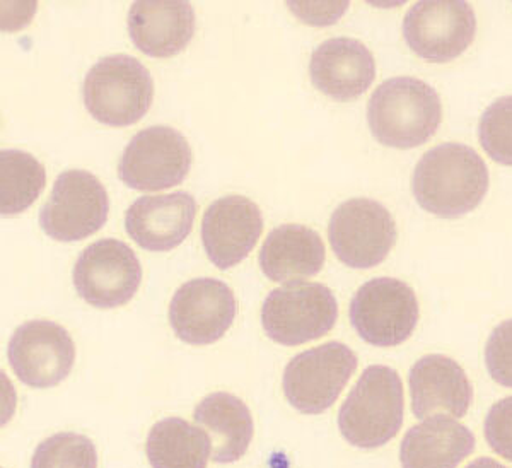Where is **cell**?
<instances>
[{"mask_svg":"<svg viewBox=\"0 0 512 468\" xmlns=\"http://www.w3.org/2000/svg\"><path fill=\"white\" fill-rule=\"evenodd\" d=\"M412 190L417 204L434 216H465L485 199L489 170L472 147L446 142L417 163Z\"/></svg>","mask_w":512,"mask_h":468,"instance_id":"6da1fadb","label":"cell"},{"mask_svg":"<svg viewBox=\"0 0 512 468\" xmlns=\"http://www.w3.org/2000/svg\"><path fill=\"white\" fill-rule=\"evenodd\" d=\"M443 105L436 89L415 77H391L376 88L367 105V123L383 146L412 149L436 134Z\"/></svg>","mask_w":512,"mask_h":468,"instance_id":"7a4b0ae2","label":"cell"},{"mask_svg":"<svg viewBox=\"0 0 512 468\" xmlns=\"http://www.w3.org/2000/svg\"><path fill=\"white\" fill-rule=\"evenodd\" d=\"M405 414L403 383L383 364L362 371L338 412V429L350 445L364 450L384 446L400 433Z\"/></svg>","mask_w":512,"mask_h":468,"instance_id":"3957f363","label":"cell"},{"mask_svg":"<svg viewBox=\"0 0 512 468\" xmlns=\"http://www.w3.org/2000/svg\"><path fill=\"white\" fill-rule=\"evenodd\" d=\"M89 115L108 127H130L144 117L154 100V81L139 60L118 53L98 60L82 86Z\"/></svg>","mask_w":512,"mask_h":468,"instance_id":"277c9868","label":"cell"},{"mask_svg":"<svg viewBox=\"0 0 512 468\" xmlns=\"http://www.w3.org/2000/svg\"><path fill=\"white\" fill-rule=\"evenodd\" d=\"M337 318L335 294L320 282H291L274 289L262 306L263 330L280 346L320 339L335 327Z\"/></svg>","mask_w":512,"mask_h":468,"instance_id":"5b68a950","label":"cell"},{"mask_svg":"<svg viewBox=\"0 0 512 468\" xmlns=\"http://www.w3.org/2000/svg\"><path fill=\"white\" fill-rule=\"evenodd\" d=\"M357 363L355 352L342 342H326L301 352L284 369V395L301 414H323L344 392Z\"/></svg>","mask_w":512,"mask_h":468,"instance_id":"8992f818","label":"cell"},{"mask_svg":"<svg viewBox=\"0 0 512 468\" xmlns=\"http://www.w3.org/2000/svg\"><path fill=\"white\" fill-rule=\"evenodd\" d=\"M414 289L393 277H378L359 287L350 301V323L364 342L395 347L414 334L419 322Z\"/></svg>","mask_w":512,"mask_h":468,"instance_id":"52a82bcc","label":"cell"},{"mask_svg":"<svg viewBox=\"0 0 512 468\" xmlns=\"http://www.w3.org/2000/svg\"><path fill=\"white\" fill-rule=\"evenodd\" d=\"M192 168V149L185 135L154 125L132 137L118 163V176L128 188L158 192L185 182Z\"/></svg>","mask_w":512,"mask_h":468,"instance_id":"ba28073f","label":"cell"},{"mask_svg":"<svg viewBox=\"0 0 512 468\" xmlns=\"http://www.w3.org/2000/svg\"><path fill=\"white\" fill-rule=\"evenodd\" d=\"M110 200L98 178L84 170L64 171L40 211V226L52 240L72 243L98 233L108 219Z\"/></svg>","mask_w":512,"mask_h":468,"instance_id":"9c48e42d","label":"cell"},{"mask_svg":"<svg viewBox=\"0 0 512 468\" xmlns=\"http://www.w3.org/2000/svg\"><path fill=\"white\" fill-rule=\"evenodd\" d=\"M328 238L342 264L350 269H373L395 246V219L376 200L350 199L330 217Z\"/></svg>","mask_w":512,"mask_h":468,"instance_id":"30bf717a","label":"cell"},{"mask_svg":"<svg viewBox=\"0 0 512 468\" xmlns=\"http://www.w3.org/2000/svg\"><path fill=\"white\" fill-rule=\"evenodd\" d=\"M142 267L134 250L106 238L89 245L74 265V286L88 305L111 310L127 305L139 291Z\"/></svg>","mask_w":512,"mask_h":468,"instance_id":"8fae6325","label":"cell"},{"mask_svg":"<svg viewBox=\"0 0 512 468\" xmlns=\"http://www.w3.org/2000/svg\"><path fill=\"white\" fill-rule=\"evenodd\" d=\"M475 33V11L466 2H419L403 19L408 47L432 64L458 59L472 45Z\"/></svg>","mask_w":512,"mask_h":468,"instance_id":"7c38bea8","label":"cell"},{"mask_svg":"<svg viewBox=\"0 0 512 468\" xmlns=\"http://www.w3.org/2000/svg\"><path fill=\"white\" fill-rule=\"evenodd\" d=\"M7 359L21 383L31 388H52L69 376L76 361V346L62 325L48 320L26 322L12 334Z\"/></svg>","mask_w":512,"mask_h":468,"instance_id":"4fadbf2b","label":"cell"},{"mask_svg":"<svg viewBox=\"0 0 512 468\" xmlns=\"http://www.w3.org/2000/svg\"><path fill=\"white\" fill-rule=\"evenodd\" d=\"M236 318V298L226 282L200 277L183 284L169 305V323L190 346H209L221 339Z\"/></svg>","mask_w":512,"mask_h":468,"instance_id":"5bb4252c","label":"cell"},{"mask_svg":"<svg viewBox=\"0 0 512 468\" xmlns=\"http://www.w3.org/2000/svg\"><path fill=\"white\" fill-rule=\"evenodd\" d=\"M263 231V216L253 200L226 195L209 205L202 219V245L217 269L241 264Z\"/></svg>","mask_w":512,"mask_h":468,"instance_id":"9a60e30c","label":"cell"},{"mask_svg":"<svg viewBox=\"0 0 512 468\" xmlns=\"http://www.w3.org/2000/svg\"><path fill=\"white\" fill-rule=\"evenodd\" d=\"M197 214V202L187 192L146 195L125 212L128 236L147 252H171L187 240Z\"/></svg>","mask_w":512,"mask_h":468,"instance_id":"2e32d148","label":"cell"},{"mask_svg":"<svg viewBox=\"0 0 512 468\" xmlns=\"http://www.w3.org/2000/svg\"><path fill=\"white\" fill-rule=\"evenodd\" d=\"M309 76L313 86L332 100H357L371 88L376 62L361 41L332 38L323 41L311 55Z\"/></svg>","mask_w":512,"mask_h":468,"instance_id":"e0dca14e","label":"cell"},{"mask_svg":"<svg viewBox=\"0 0 512 468\" xmlns=\"http://www.w3.org/2000/svg\"><path fill=\"white\" fill-rule=\"evenodd\" d=\"M412 410L417 419L437 412L465 417L472 404L470 380L460 364L441 354L420 357L408 375Z\"/></svg>","mask_w":512,"mask_h":468,"instance_id":"ac0fdd59","label":"cell"},{"mask_svg":"<svg viewBox=\"0 0 512 468\" xmlns=\"http://www.w3.org/2000/svg\"><path fill=\"white\" fill-rule=\"evenodd\" d=\"M128 35L140 52L168 59L192 41L195 11L188 2H135L128 12Z\"/></svg>","mask_w":512,"mask_h":468,"instance_id":"d6986e66","label":"cell"},{"mask_svg":"<svg viewBox=\"0 0 512 468\" xmlns=\"http://www.w3.org/2000/svg\"><path fill=\"white\" fill-rule=\"evenodd\" d=\"M325 257V245L315 229L303 224H282L268 233L258 262L270 281L299 282L318 274Z\"/></svg>","mask_w":512,"mask_h":468,"instance_id":"ffe728a7","label":"cell"},{"mask_svg":"<svg viewBox=\"0 0 512 468\" xmlns=\"http://www.w3.org/2000/svg\"><path fill=\"white\" fill-rule=\"evenodd\" d=\"M475 450V436L454 419L429 417L410 429L402 446L403 468H456Z\"/></svg>","mask_w":512,"mask_h":468,"instance_id":"44dd1931","label":"cell"},{"mask_svg":"<svg viewBox=\"0 0 512 468\" xmlns=\"http://www.w3.org/2000/svg\"><path fill=\"white\" fill-rule=\"evenodd\" d=\"M193 419L209 433L214 462H238L250 448L255 433L253 417L248 405L231 393L205 397L197 405Z\"/></svg>","mask_w":512,"mask_h":468,"instance_id":"7402d4cb","label":"cell"},{"mask_svg":"<svg viewBox=\"0 0 512 468\" xmlns=\"http://www.w3.org/2000/svg\"><path fill=\"white\" fill-rule=\"evenodd\" d=\"M146 451L152 468H207L212 445L204 429L168 417L151 429Z\"/></svg>","mask_w":512,"mask_h":468,"instance_id":"603a6c76","label":"cell"},{"mask_svg":"<svg viewBox=\"0 0 512 468\" xmlns=\"http://www.w3.org/2000/svg\"><path fill=\"white\" fill-rule=\"evenodd\" d=\"M47 182L43 164L31 154L18 149L0 153V212L16 216L30 209Z\"/></svg>","mask_w":512,"mask_h":468,"instance_id":"cb8c5ba5","label":"cell"},{"mask_svg":"<svg viewBox=\"0 0 512 468\" xmlns=\"http://www.w3.org/2000/svg\"><path fill=\"white\" fill-rule=\"evenodd\" d=\"M31 468H98V451L82 434H53L36 448Z\"/></svg>","mask_w":512,"mask_h":468,"instance_id":"d4e9b609","label":"cell"},{"mask_svg":"<svg viewBox=\"0 0 512 468\" xmlns=\"http://www.w3.org/2000/svg\"><path fill=\"white\" fill-rule=\"evenodd\" d=\"M483 151L495 163L512 166V96L494 101L478 123Z\"/></svg>","mask_w":512,"mask_h":468,"instance_id":"484cf974","label":"cell"},{"mask_svg":"<svg viewBox=\"0 0 512 468\" xmlns=\"http://www.w3.org/2000/svg\"><path fill=\"white\" fill-rule=\"evenodd\" d=\"M485 364L495 383L512 388V320L502 322L490 334L485 346Z\"/></svg>","mask_w":512,"mask_h":468,"instance_id":"4316f807","label":"cell"},{"mask_svg":"<svg viewBox=\"0 0 512 468\" xmlns=\"http://www.w3.org/2000/svg\"><path fill=\"white\" fill-rule=\"evenodd\" d=\"M485 439L490 448L512 462V397L492 405L485 417Z\"/></svg>","mask_w":512,"mask_h":468,"instance_id":"83f0119b","label":"cell"},{"mask_svg":"<svg viewBox=\"0 0 512 468\" xmlns=\"http://www.w3.org/2000/svg\"><path fill=\"white\" fill-rule=\"evenodd\" d=\"M297 18L315 26L337 23L349 9V2H287Z\"/></svg>","mask_w":512,"mask_h":468,"instance_id":"f1b7e54d","label":"cell"},{"mask_svg":"<svg viewBox=\"0 0 512 468\" xmlns=\"http://www.w3.org/2000/svg\"><path fill=\"white\" fill-rule=\"evenodd\" d=\"M466 468H507L502 463L495 462L494 458H478L475 462L470 463Z\"/></svg>","mask_w":512,"mask_h":468,"instance_id":"f546056e","label":"cell"}]
</instances>
